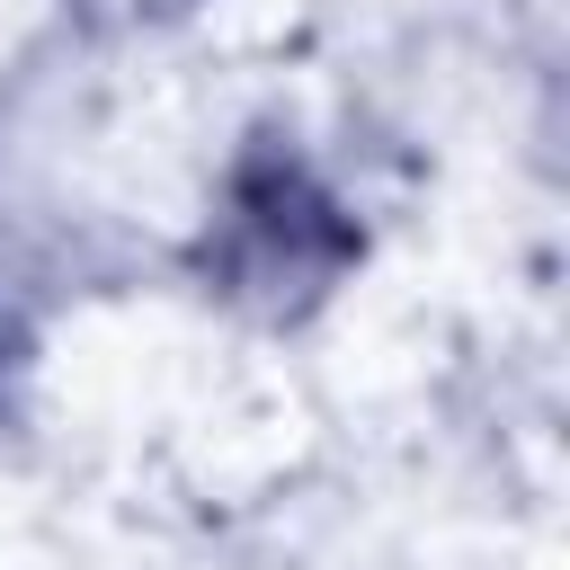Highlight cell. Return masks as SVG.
Wrapping results in <instances>:
<instances>
[{"instance_id":"cell-1","label":"cell","mask_w":570,"mask_h":570,"mask_svg":"<svg viewBox=\"0 0 570 570\" xmlns=\"http://www.w3.org/2000/svg\"><path fill=\"white\" fill-rule=\"evenodd\" d=\"M365 258V223L330 196V178L294 151V134H249L223 169L214 223L196 232L187 267L214 303L249 321H303L338 294V276Z\"/></svg>"},{"instance_id":"cell-2","label":"cell","mask_w":570,"mask_h":570,"mask_svg":"<svg viewBox=\"0 0 570 570\" xmlns=\"http://www.w3.org/2000/svg\"><path fill=\"white\" fill-rule=\"evenodd\" d=\"M0 374H9V321H0Z\"/></svg>"}]
</instances>
